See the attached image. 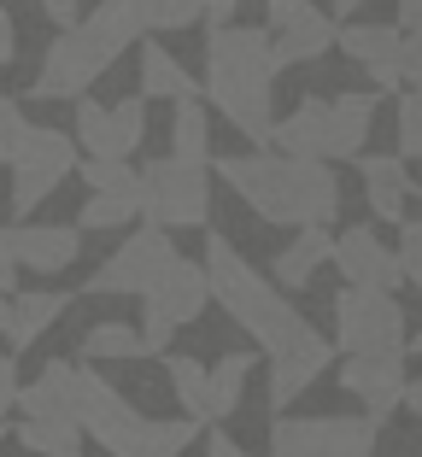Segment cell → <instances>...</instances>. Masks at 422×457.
Instances as JSON below:
<instances>
[{
  "label": "cell",
  "mask_w": 422,
  "mask_h": 457,
  "mask_svg": "<svg viewBox=\"0 0 422 457\" xmlns=\"http://www.w3.org/2000/svg\"><path fill=\"white\" fill-rule=\"evenodd\" d=\"M200 264H205V276H211V299L229 311V317L246 328V335L259 340V352H270V358L328 352V340L317 335V328L305 323L294 305H287V294L270 282V276H259V270L246 264L241 246H235L229 235H218V228H211V235H205Z\"/></svg>",
  "instance_id": "cell-1"
},
{
  "label": "cell",
  "mask_w": 422,
  "mask_h": 457,
  "mask_svg": "<svg viewBox=\"0 0 422 457\" xmlns=\"http://www.w3.org/2000/svg\"><path fill=\"white\" fill-rule=\"evenodd\" d=\"M276 41L259 24H218L205 29V88L200 100L223 112L246 141H270V100H276Z\"/></svg>",
  "instance_id": "cell-2"
},
{
  "label": "cell",
  "mask_w": 422,
  "mask_h": 457,
  "mask_svg": "<svg viewBox=\"0 0 422 457\" xmlns=\"http://www.w3.org/2000/svg\"><path fill=\"white\" fill-rule=\"evenodd\" d=\"M211 170L246 200V212H259L264 223H328L341 212V182L328 170V159H300V153H235L218 159Z\"/></svg>",
  "instance_id": "cell-3"
},
{
  "label": "cell",
  "mask_w": 422,
  "mask_h": 457,
  "mask_svg": "<svg viewBox=\"0 0 422 457\" xmlns=\"http://www.w3.org/2000/svg\"><path fill=\"white\" fill-rule=\"evenodd\" d=\"M77 428L95 434L112 457H182V445L200 440L194 417H141L106 376L82 363V399H77Z\"/></svg>",
  "instance_id": "cell-4"
},
{
  "label": "cell",
  "mask_w": 422,
  "mask_h": 457,
  "mask_svg": "<svg viewBox=\"0 0 422 457\" xmlns=\"http://www.w3.org/2000/svg\"><path fill=\"white\" fill-rule=\"evenodd\" d=\"M211 212V170L200 159L164 153L141 170V217L159 228H205Z\"/></svg>",
  "instance_id": "cell-5"
},
{
  "label": "cell",
  "mask_w": 422,
  "mask_h": 457,
  "mask_svg": "<svg viewBox=\"0 0 422 457\" xmlns=\"http://www.w3.org/2000/svg\"><path fill=\"white\" fill-rule=\"evenodd\" d=\"M6 164H12V212H18V223H24V212H36V205L82 164V147H77V135H65V129L24 123V135H18V147H12Z\"/></svg>",
  "instance_id": "cell-6"
},
{
  "label": "cell",
  "mask_w": 422,
  "mask_h": 457,
  "mask_svg": "<svg viewBox=\"0 0 422 457\" xmlns=\"http://www.w3.org/2000/svg\"><path fill=\"white\" fill-rule=\"evenodd\" d=\"M112 65H118V54L77 18V24L59 29L54 47L41 54V71H36V82H29V100H77V95H88Z\"/></svg>",
  "instance_id": "cell-7"
},
{
  "label": "cell",
  "mask_w": 422,
  "mask_h": 457,
  "mask_svg": "<svg viewBox=\"0 0 422 457\" xmlns=\"http://www.w3.org/2000/svg\"><path fill=\"white\" fill-rule=\"evenodd\" d=\"M335 352H405V305L382 287L335 294Z\"/></svg>",
  "instance_id": "cell-8"
},
{
  "label": "cell",
  "mask_w": 422,
  "mask_h": 457,
  "mask_svg": "<svg viewBox=\"0 0 422 457\" xmlns=\"http://www.w3.org/2000/svg\"><path fill=\"white\" fill-rule=\"evenodd\" d=\"M376 417H276L270 457H376Z\"/></svg>",
  "instance_id": "cell-9"
},
{
  "label": "cell",
  "mask_w": 422,
  "mask_h": 457,
  "mask_svg": "<svg viewBox=\"0 0 422 457\" xmlns=\"http://www.w3.org/2000/svg\"><path fill=\"white\" fill-rule=\"evenodd\" d=\"M170 258H177V241H170V228L159 223H141L129 241L118 246V253L106 258V264L88 276V294H147L153 282H159L164 270H170Z\"/></svg>",
  "instance_id": "cell-10"
},
{
  "label": "cell",
  "mask_w": 422,
  "mask_h": 457,
  "mask_svg": "<svg viewBox=\"0 0 422 457\" xmlns=\"http://www.w3.org/2000/svg\"><path fill=\"white\" fill-rule=\"evenodd\" d=\"M147 141V95H129L118 106L77 95V147L95 159H129Z\"/></svg>",
  "instance_id": "cell-11"
},
{
  "label": "cell",
  "mask_w": 422,
  "mask_h": 457,
  "mask_svg": "<svg viewBox=\"0 0 422 457\" xmlns=\"http://www.w3.org/2000/svg\"><path fill=\"white\" fill-rule=\"evenodd\" d=\"M328 264H341V276L352 287H382V294H393L399 282H405V264H399V253L376 235L369 223H352L335 235V258Z\"/></svg>",
  "instance_id": "cell-12"
},
{
  "label": "cell",
  "mask_w": 422,
  "mask_h": 457,
  "mask_svg": "<svg viewBox=\"0 0 422 457\" xmlns=\"http://www.w3.org/2000/svg\"><path fill=\"white\" fill-rule=\"evenodd\" d=\"M141 299H147L153 317L188 328V323H200L205 305H211V276H205V264H194V258L177 253V258H170V270H164V276H159V282H153Z\"/></svg>",
  "instance_id": "cell-13"
},
{
  "label": "cell",
  "mask_w": 422,
  "mask_h": 457,
  "mask_svg": "<svg viewBox=\"0 0 422 457\" xmlns=\"http://www.w3.org/2000/svg\"><path fill=\"white\" fill-rule=\"evenodd\" d=\"M405 381H410L405 376V352H346V363H341V387L352 393V399H364L376 422L399 404Z\"/></svg>",
  "instance_id": "cell-14"
},
{
  "label": "cell",
  "mask_w": 422,
  "mask_h": 457,
  "mask_svg": "<svg viewBox=\"0 0 422 457\" xmlns=\"http://www.w3.org/2000/svg\"><path fill=\"white\" fill-rule=\"evenodd\" d=\"M12 258L24 270H41V276H59L82 258V228L77 223H18L12 228Z\"/></svg>",
  "instance_id": "cell-15"
},
{
  "label": "cell",
  "mask_w": 422,
  "mask_h": 457,
  "mask_svg": "<svg viewBox=\"0 0 422 457\" xmlns=\"http://www.w3.org/2000/svg\"><path fill=\"white\" fill-rule=\"evenodd\" d=\"M358 176H364L369 212L382 217V223H393V228L405 223L410 217V194H417L405 159H399V153H358Z\"/></svg>",
  "instance_id": "cell-16"
},
{
  "label": "cell",
  "mask_w": 422,
  "mask_h": 457,
  "mask_svg": "<svg viewBox=\"0 0 422 457\" xmlns=\"http://www.w3.org/2000/svg\"><path fill=\"white\" fill-rule=\"evenodd\" d=\"M77 399H82V363H70V358H54L29 387H18V411L24 417L77 422Z\"/></svg>",
  "instance_id": "cell-17"
},
{
  "label": "cell",
  "mask_w": 422,
  "mask_h": 457,
  "mask_svg": "<svg viewBox=\"0 0 422 457\" xmlns=\"http://www.w3.org/2000/svg\"><path fill=\"white\" fill-rule=\"evenodd\" d=\"M335 36H341V24H335L328 12H317V6H305V12H294L287 24L270 29L282 65H311V59H323L328 47H335Z\"/></svg>",
  "instance_id": "cell-18"
},
{
  "label": "cell",
  "mask_w": 422,
  "mask_h": 457,
  "mask_svg": "<svg viewBox=\"0 0 422 457\" xmlns=\"http://www.w3.org/2000/svg\"><path fill=\"white\" fill-rule=\"evenodd\" d=\"M270 147L300 153V159H328V100L305 95L282 123H270Z\"/></svg>",
  "instance_id": "cell-19"
},
{
  "label": "cell",
  "mask_w": 422,
  "mask_h": 457,
  "mask_svg": "<svg viewBox=\"0 0 422 457\" xmlns=\"http://www.w3.org/2000/svg\"><path fill=\"white\" fill-rule=\"evenodd\" d=\"M335 258V235L328 223H300V235L276 253V287H311V276Z\"/></svg>",
  "instance_id": "cell-20"
},
{
  "label": "cell",
  "mask_w": 422,
  "mask_h": 457,
  "mask_svg": "<svg viewBox=\"0 0 422 457\" xmlns=\"http://www.w3.org/2000/svg\"><path fill=\"white\" fill-rule=\"evenodd\" d=\"M65 311H70V294H59V287H29V294H12V323H6V340H12L18 352L36 346V340L47 335Z\"/></svg>",
  "instance_id": "cell-21"
},
{
  "label": "cell",
  "mask_w": 422,
  "mask_h": 457,
  "mask_svg": "<svg viewBox=\"0 0 422 457\" xmlns=\"http://www.w3.org/2000/svg\"><path fill=\"white\" fill-rule=\"evenodd\" d=\"M376 123V95H335L328 100V159H358Z\"/></svg>",
  "instance_id": "cell-22"
},
{
  "label": "cell",
  "mask_w": 422,
  "mask_h": 457,
  "mask_svg": "<svg viewBox=\"0 0 422 457\" xmlns=\"http://www.w3.org/2000/svg\"><path fill=\"white\" fill-rule=\"evenodd\" d=\"M82 24L95 29L112 54H129V47L147 36V0H100V6L82 18Z\"/></svg>",
  "instance_id": "cell-23"
},
{
  "label": "cell",
  "mask_w": 422,
  "mask_h": 457,
  "mask_svg": "<svg viewBox=\"0 0 422 457\" xmlns=\"http://www.w3.org/2000/svg\"><path fill=\"white\" fill-rule=\"evenodd\" d=\"M399 41H405L399 24H346L341 36H335V47H341L346 59H358L364 71H382V65L399 71Z\"/></svg>",
  "instance_id": "cell-24"
},
{
  "label": "cell",
  "mask_w": 422,
  "mask_h": 457,
  "mask_svg": "<svg viewBox=\"0 0 422 457\" xmlns=\"http://www.w3.org/2000/svg\"><path fill=\"white\" fill-rule=\"evenodd\" d=\"M164 376H170V387L182 399V417L211 422V363L188 358V352H164Z\"/></svg>",
  "instance_id": "cell-25"
},
{
  "label": "cell",
  "mask_w": 422,
  "mask_h": 457,
  "mask_svg": "<svg viewBox=\"0 0 422 457\" xmlns=\"http://www.w3.org/2000/svg\"><path fill=\"white\" fill-rule=\"evenodd\" d=\"M141 95H147V100H170V106H177V100L200 95V82L182 71V59H170L159 41H153V47H141Z\"/></svg>",
  "instance_id": "cell-26"
},
{
  "label": "cell",
  "mask_w": 422,
  "mask_h": 457,
  "mask_svg": "<svg viewBox=\"0 0 422 457\" xmlns=\"http://www.w3.org/2000/svg\"><path fill=\"white\" fill-rule=\"evenodd\" d=\"M328 358H335V346L328 352H300V358H270V411H287V404L328 370Z\"/></svg>",
  "instance_id": "cell-27"
},
{
  "label": "cell",
  "mask_w": 422,
  "mask_h": 457,
  "mask_svg": "<svg viewBox=\"0 0 422 457\" xmlns=\"http://www.w3.org/2000/svg\"><path fill=\"white\" fill-rule=\"evenodd\" d=\"M170 153H177V159L211 164V118H205V100L200 95L177 100V118H170Z\"/></svg>",
  "instance_id": "cell-28"
},
{
  "label": "cell",
  "mask_w": 422,
  "mask_h": 457,
  "mask_svg": "<svg viewBox=\"0 0 422 457\" xmlns=\"http://www.w3.org/2000/svg\"><path fill=\"white\" fill-rule=\"evenodd\" d=\"M129 358H147L141 328H129V323H95L88 335H82V363H129Z\"/></svg>",
  "instance_id": "cell-29"
},
{
  "label": "cell",
  "mask_w": 422,
  "mask_h": 457,
  "mask_svg": "<svg viewBox=\"0 0 422 457\" xmlns=\"http://www.w3.org/2000/svg\"><path fill=\"white\" fill-rule=\"evenodd\" d=\"M246 376H252V352H229V358L211 363V422H229L241 411Z\"/></svg>",
  "instance_id": "cell-30"
},
{
  "label": "cell",
  "mask_w": 422,
  "mask_h": 457,
  "mask_svg": "<svg viewBox=\"0 0 422 457\" xmlns=\"http://www.w3.org/2000/svg\"><path fill=\"white\" fill-rule=\"evenodd\" d=\"M18 445L36 452V457H54L65 445H82V428L77 422H59V417H24L18 422Z\"/></svg>",
  "instance_id": "cell-31"
},
{
  "label": "cell",
  "mask_w": 422,
  "mask_h": 457,
  "mask_svg": "<svg viewBox=\"0 0 422 457\" xmlns=\"http://www.w3.org/2000/svg\"><path fill=\"white\" fill-rule=\"evenodd\" d=\"M77 170H82V182H88V194H136L141 200V170L129 159H95V153H88Z\"/></svg>",
  "instance_id": "cell-32"
},
{
  "label": "cell",
  "mask_w": 422,
  "mask_h": 457,
  "mask_svg": "<svg viewBox=\"0 0 422 457\" xmlns=\"http://www.w3.org/2000/svg\"><path fill=\"white\" fill-rule=\"evenodd\" d=\"M141 217V200L136 194H88L77 212V228H123Z\"/></svg>",
  "instance_id": "cell-33"
},
{
  "label": "cell",
  "mask_w": 422,
  "mask_h": 457,
  "mask_svg": "<svg viewBox=\"0 0 422 457\" xmlns=\"http://www.w3.org/2000/svg\"><path fill=\"white\" fill-rule=\"evenodd\" d=\"M205 18V0H147V29L170 36V29H194Z\"/></svg>",
  "instance_id": "cell-34"
},
{
  "label": "cell",
  "mask_w": 422,
  "mask_h": 457,
  "mask_svg": "<svg viewBox=\"0 0 422 457\" xmlns=\"http://www.w3.org/2000/svg\"><path fill=\"white\" fill-rule=\"evenodd\" d=\"M399 159H422V88L399 95Z\"/></svg>",
  "instance_id": "cell-35"
},
{
  "label": "cell",
  "mask_w": 422,
  "mask_h": 457,
  "mask_svg": "<svg viewBox=\"0 0 422 457\" xmlns=\"http://www.w3.org/2000/svg\"><path fill=\"white\" fill-rule=\"evenodd\" d=\"M399 264H405V282L410 287H422V217H405L399 223Z\"/></svg>",
  "instance_id": "cell-36"
},
{
  "label": "cell",
  "mask_w": 422,
  "mask_h": 457,
  "mask_svg": "<svg viewBox=\"0 0 422 457\" xmlns=\"http://www.w3.org/2000/svg\"><path fill=\"white\" fill-rule=\"evenodd\" d=\"M24 106H18V100H6L0 95V164L12 159V147H18V135H24Z\"/></svg>",
  "instance_id": "cell-37"
},
{
  "label": "cell",
  "mask_w": 422,
  "mask_h": 457,
  "mask_svg": "<svg viewBox=\"0 0 422 457\" xmlns=\"http://www.w3.org/2000/svg\"><path fill=\"white\" fill-rule=\"evenodd\" d=\"M399 82L422 88V29H405V41H399Z\"/></svg>",
  "instance_id": "cell-38"
},
{
  "label": "cell",
  "mask_w": 422,
  "mask_h": 457,
  "mask_svg": "<svg viewBox=\"0 0 422 457\" xmlns=\"http://www.w3.org/2000/svg\"><path fill=\"white\" fill-rule=\"evenodd\" d=\"M18 287V258H12V228H0V294Z\"/></svg>",
  "instance_id": "cell-39"
},
{
  "label": "cell",
  "mask_w": 422,
  "mask_h": 457,
  "mask_svg": "<svg viewBox=\"0 0 422 457\" xmlns=\"http://www.w3.org/2000/svg\"><path fill=\"white\" fill-rule=\"evenodd\" d=\"M12 404H18V363L0 352V417H6Z\"/></svg>",
  "instance_id": "cell-40"
},
{
  "label": "cell",
  "mask_w": 422,
  "mask_h": 457,
  "mask_svg": "<svg viewBox=\"0 0 422 457\" xmlns=\"http://www.w3.org/2000/svg\"><path fill=\"white\" fill-rule=\"evenodd\" d=\"M36 6H41V12H47V18H54L59 29H70V24H77V18H82V12H77V0H36Z\"/></svg>",
  "instance_id": "cell-41"
},
{
  "label": "cell",
  "mask_w": 422,
  "mask_h": 457,
  "mask_svg": "<svg viewBox=\"0 0 422 457\" xmlns=\"http://www.w3.org/2000/svg\"><path fill=\"white\" fill-rule=\"evenodd\" d=\"M235 6H241V0H205V18H200V24H205V29L235 24Z\"/></svg>",
  "instance_id": "cell-42"
},
{
  "label": "cell",
  "mask_w": 422,
  "mask_h": 457,
  "mask_svg": "<svg viewBox=\"0 0 422 457\" xmlns=\"http://www.w3.org/2000/svg\"><path fill=\"white\" fill-rule=\"evenodd\" d=\"M12 54H18V29H12V12L0 6V65H12Z\"/></svg>",
  "instance_id": "cell-43"
},
{
  "label": "cell",
  "mask_w": 422,
  "mask_h": 457,
  "mask_svg": "<svg viewBox=\"0 0 422 457\" xmlns=\"http://www.w3.org/2000/svg\"><path fill=\"white\" fill-rule=\"evenodd\" d=\"M305 6H311V0H264V12H270V29H276V24H287L294 12H305Z\"/></svg>",
  "instance_id": "cell-44"
},
{
  "label": "cell",
  "mask_w": 422,
  "mask_h": 457,
  "mask_svg": "<svg viewBox=\"0 0 422 457\" xmlns=\"http://www.w3.org/2000/svg\"><path fill=\"white\" fill-rule=\"evenodd\" d=\"M205 457H246V445H235L223 428H211V440H205Z\"/></svg>",
  "instance_id": "cell-45"
},
{
  "label": "cell",
  "mask_w": 422,
  "mask_h": 457,
  "mask_svg": "<svg viewBox=\"0 0 422 457\" xmlns=\"http://www.w3.org/2000/svg\"><path fill=\"white\" fill-rule=\"evenodd\" d=\"M399 24H405V29H422V0H399Z\"/></svg>",
  "instance_id": "cell-46"
},
{
  "label": "cell",
  "mask_w": 422,
  "mask_h": 457,
  "mask_svg": "<svg viewBox=\"0 0 422 457\" xmlns=\"http://www.w3.org/2000/svg\"><path fill=\"white\" fill-rule=\"evenodd\" d=\"M399 404H410V417H422V376L405 381V393H399Z\"/></svg>",
  "instance_id": "cell-47"
},
{
  "label": "cell",
  "mask_w": 422,
  "mask_h": 457,
  "mask_svg": "<svg viewBox=\"0 0 422 457\" xmlns=\"http://www.w3.org/2000/svg\"><path fill=\"white\" fill-rule=\"evenodd\" d=\"M6 323H12V294H0V335H6Z\"/></svg>",
  "instance_id": "cell-48"
},
{
  "label": "cell",
  "mask_w": 422,
  "mask_h": 457,
  "mask_svg": "<svg viewBox=\"0 0 422 457\" xmlns=\"http://www.w3.org/2000/svg\"><path fill=\"white\" fill-rule=\"evenodd\" d=\"M358 6H364V0H335V12H341V18H352Z\"/></svg>",
  "instance_id": "cell-49"
},
{
  "label": "cell",
  "mask_w": 422,
  "mask_h": 457,
  "mask_svg": "<svg viewBox=\"0 0 422 457\" xmlns=\"http://www.w3.org/2000/svg\"><path fill=\"white\" fill-rule=\"evenodd\" d=\"M410 352H417V358H422V335H417V340H410V346H405V358H410Z\"/></svg>",
  "instance_id": "cell-50"
},
{
  "label": "cell",
  "mask_w": 422,
  "mask_h": 457,
  "mask_svg": "<svg viewBox=\"0 0 422 457\" xmlns=\"http://www.w3.org/2000/svg\"><path fill=\"white\" fill-rule=\"evenodd\" d=\"M0 445H6V422H0Z\"/></svg>",
  "instance_id": "cell-51"
},
{
  "label": "cell",
  "mask_w": 422,
  "mask_h": 457,
  "mask_svg": "<svg viewBox=\"0 0 422 457\" xmlns=\"http://www.w3.org/2000/svg\"><path fill=\"white\" fill-rule=\"evenodd\" d=\"M410 200H417V205H422V188H417V194H410Z\"/></svg>",
  "instance_id": "cell-52"
}]
</instances>
